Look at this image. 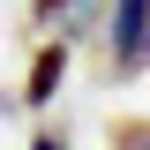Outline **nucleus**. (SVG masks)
Returning <instances> with one entry per match:
<instances>
[{"instance_id": "nucleus-1", "label": "nucleus", "mask_w": 150, "mask_h": 150, "mask_svg": "<svg viewBox=\"0 0 150 150\" xmlns=\"http://www.w3.org/2000/svg\"><path fill=\"white\" fill-rule=\"evenodd\" d=\"M105 23H112V68L135 75V68H143L135 53H143V38H150V0H112Z\"/></svg>"}, {"instance_id": "nucleus-2", "label": "nucleus", "mask_w": 150, "mask_h": 150, "mask_svg": "<svg viewBox=\"0 0 150 150\" xmlns=\"http://www.w3.org/2000/svg\"><path fill=\"white\" fill-rule=\"evenodd\" d=\"M68 30L53 38V45H38V60H30V83H23V105H53V90L68 83Z\"/></svg>"}, {"instance_id": "nucleus-3", "label": "nucleus", "mask_w": 150, "mask_h": 150, "mask_svg": "<svg viewBox=\"0 0 150 150\" xmlns=\"http://www.w3.org/2000/svg\"><path fill=\"white\" fill-rule=\"evenodd\" d=\"M112 150H150V120H112Z\"/></svg>"}, {"instance_id": "nucleus-4", "label": "nucleus", "mask_w": 150, "mask_h": 150, "mask_svg": "<svg viewBox=\"0 0 150 150\" xmlns=\"http://www.w3.org/2000/svg\"><path fill=\"white\" fill-rule=\"evenodd\" d=\"M75 8H83V0H30V15H38V23H53V15H75Z\"/></svg>"}, {"instance_id": "nucleus-5", "label": "nucleus", "mask_w": 150, "mask_h": 150, "mask_svg": "<svg viewBox=\"0 0 150 150\" xmlns=\"http://www.w3.org/2000/svg\"><path fill=\"white\" fill-rule=\"evenodd\" d=\"M30 150H68V135H38V143H30Z\"/></svg>"}, {"instance_id": "nucleus-6", "label": "nucleus", "mask_w": 150, "mask_h": 150, "mask_svg": "<svg viewBox=\"0 0 150 150\" xmlns=\"http://www.w3.org/2000/svg\"><path fill=\"white\" fill-rule=\"evenodd\" d=\"M135 60H150V38H143V53H135Z\"/></svg>"}]
</instances>
